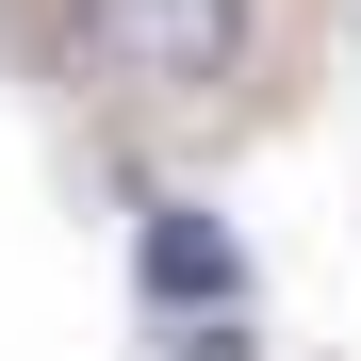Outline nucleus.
Here are the masks:
<instances>
[{"mask_svg": "<svg viewBox=\"0 0 361 361\" xmlns=\"http://www.w3.org/2000/svg\"><path fill=\"white\" fill-rule=\"evenodd\" d=\"M132 279H148V312H180V329H230V312H247V247H230L197 197H148L132 214Z\"/></svg>", "mask_w": 361, "mask_h": 361, "instance_id": "2", "label": "nucleus"}, {"mask_svg": "<svg viewBox=\"0 0 361 361\" xmlns=\"http://www.w3.org/2000/svg\"><path fill=\"white\" fill-rule=\"evenodd\" d=\"M66 66L115 99H230L247 82V0H66Z\"/></svg>", "mask_w": 361, "mask_h": 361, "instance_id": "1", "label": "nucleus"}]
</instances>
